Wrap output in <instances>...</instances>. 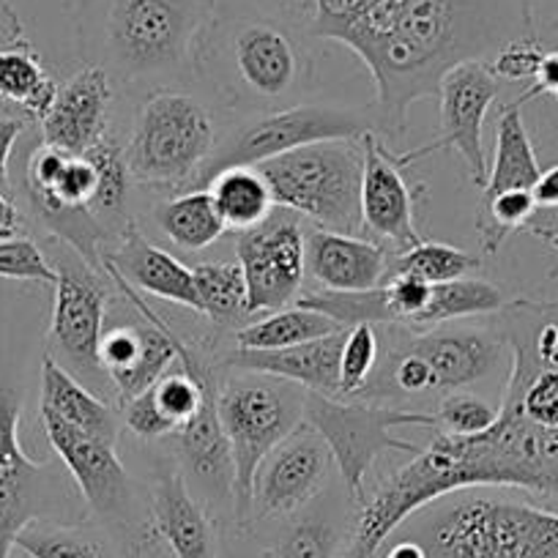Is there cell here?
<instances>
[{
	"instance_id": "83f0119b",
	"label": "cell",
	"mask_w": 558,
	"mask_h": 558,
	"mask_svg": "<svg viewBox=\"0 0 558 558\" xmlns=\"http://www.w3.org/2000/svg\"><path fill=\"white\" fill-rule=\"evenodd\" d=\"M542 168L536 159L534 143L523 121V101L514 99L501 110L496 126V157L487 168V181L482 186V201L514 190H534Z\"/></svg>"
},
{
	"instance_id": "f6af8a7d",
	"label": "cell",
	"mask_w": 558,
	"mask_h": 558,
	"mask_svg": "<svg viewBox=\"0 0 558 558\" xmlns=\"http://www.w3.org/2000/svg\"><path fill=\"white\" fill-rule=\"evenodd\" d=\"M386 542H391V545L380 547L375 558H427L425 550L413 539H405V536H389Z\"/></svg>"
},
{
	"instance_id": "836d02e7",
	"label": "cell",
	"mask_w": 558,
	"mask_h": 558,
	"mask_svg": "<svg viewBox=\"0 0 558 558\" xmlns=\"http://www.w3.org/2000/svg\"><path fill=\"white\" fill-rule=\"evenodd\" d=\"M480 266L482 260L476 255H471V252L458 250L452 244H441V241L422 239L418 244L391 255L389 277L408 274V277L425 279L430 286H441V282H452V279L471 277Z\"/></svg>"
},
{
	"instance_id": "cb8c5ba5",
	"label": "cell",
	"mask_w": 558,
	"mask_h": 558,
	"mask_svg": "<svg viewBox=\"0 0 558 558\" xmlns=\"http://www.w3.org/2000/svg\"><path fill=\"white\" fill-rule=\"evenodd\" d=\"M353 523L331 498L318 496L296 514L271 520V531L263 539L266 558H340Z\"/></svg>"
},
{
	"instance_id": "7a4b0ae2",
	"label": "cell",
	"mask_w": 558,
	"mask_h": 558,
	"mask_svg": "<svg viewBox=\"0 0 558 558\" xmlns=\"http://www.w3.org/2000/svg\"><path fill=\"white\" fill-rule=\"evenodd\" d=\"M509 375L496 425L458 438L465 487H509L558 501V296L501 310Z\"/></svg>"
},
{
	"instance_id": "30bf717a",
	"label": "cell",
	"mask_w": 558,
	"mask_h": 558,
	"mask_svg": "<svg viewBox=\"0 0 558 558\" xmlns=\"http://www.w3.org/2000/svg\"><path fill=\"white\" fill-rule=\"evenodd\" d=\"M50 263L56 268V286H52L56 302H52L45 353L90 391L105 400H116V389L101 369L99 359L107 313L116 302L112 291L116 286L107 271L90 266L63 241H58Z\"/></svg>"
},
{
	"instance_id": "4fadbf2b",
	"label": "cell",
	"mask_w": 558,
	"mask_h": 558,
	"mask_svg": "<svg viewBox=\"0 0 558 558\" xmlns=\"http://www.w3.org/2000/svg\"><path fill=\"white\" fill-rule=\"evenodd\" d=\"M112 286L123 299L137 310V318L118 320L107 313L105 335H101V369L116 389V402L123 405L132 397L151 389L173 364L179 362V335L162 313L146 302V296L134 291L126 279L105 268Z\"/></svg>"
},
{
	"instance_id": "d4e9b609",
	"label": "cell",
	"mask_w": 558,
	"mask_h": 558,
	"mask_svg": "<svg viewBox=\"0 0 558 558\" xmlns=\"http://www.w3.org/2000/svg\"><path fill=\"white\" fill-rule=\"evenodd\" d=\"M39 411L52 413L66 425L118 447L123 425L121 413L105 397H99L88 386L80 384L74 375H69L61 364L52 362L47 353L41 356L39 367Z\"/></svg>"
},
{
	"instance_id": "ee69618b",
	"label": "cell",
	"mask_w": 558,
	"mask_h": 558,
	"mask_svg": "<svg viewBox=\"0 0 558 558\" xmlns=\"http://www.w3.org/2000/svg\"><path fill=\"white\" fill-rule=\"evenodd\" d=\"M531 195L539 208H558V165L542 170Z\"/></svg>"
},
{
	"instance_id": "bcb514c9",
	"label": "cell",
	"mask_w": 558,
	"mask_h": 558,
	"mask_svg": "<svg viewBox=\"0 0 558 558\" xmlns=\"http://www.w3.org/2000/svg\"><path fill=\"white\" fill-rule=\"evenodd\" d=\"M132 558H173V556H170L168 547L162 545V539L157 536V531L151 529V534L143 536V539L132 547Z\"/></svg>"
},
{
	"instance_id": "b9f144b4",
	"label": "cell",
	"mask_w": 558,
	"mask_h": 558,
	"mask_svg": "<svg viewBox=\"0 0 558 558\" xmlns=\"http://www.w3.org/2000/svg\"><path fill=\"white\" fill-rule=\"evenodd\" d=\"M523 233L534 235V239L545 241L547 246L558 250V208H539L531 214L529 222L523 225Z\"/></svg>"
},
{
	"instance_id": "2e32d148",
	"label": "cell",
	"mask_w": 558,
	"mask_h": 558,
	"mask_svg": "<svg viewBox=\"0 0 558 558\" xmlns=\"http://www.w3.org/2000/svg\"><path fill=\"white\" fill-rule=\"evenodd\" d=\"M501 94V80L490 72L487 61H469L449 69L438 85V101H441V137L422 148L400 154V162L411 165L441 148H452L463 157L469 168L471 184L485 186L487 181V157L482 148V126L493 101Z\"/></svg>"
},
{
	"instance_id": "f546056e",
	"label": "cell",
	"mask_w": 558,
	"mask_h": 558,
	"mask_svg": "<svg viewBox=\"0 0 558 558\" xmlns=\"http://www.w3.org/2000/svg\"><path fill=\"white\" fill-rule=\"evenodd\" d=\"M154 219L162 233L186 252H201L217 244L228 230L208 190L175 192L154 208Z\"/></svg>"
},
{
	"instance_id": "5bb4252c",
	"label": "cell",
	"mask_w": 558,
	"mask_h": 558,
	"mask_svg": "<svg viewBox=\"0 0 558 558\" xmlns=\"http://www.w3.org/2000/svg\"><path fill=\"white\" fill-rule=\"evenodd\" d=\"M302 217L291 211H274L260 225L241 230L235 239V260L244 271L246 307L252 315L277 313L302 296L304 274Z\"/></svg>"
},
{
	"instance_id": "6da1fadb",
	"label": "cell",
	"mask_w": 558,
	"mask_h": 558,
	"mask_svg": "<svg viewBox=\"0 0 558 558\" xmlns=\"http://www.w3.org/2000/svg\"><path fill=\"white\" fill-rule=\"evenodd\" d=\"M307 34L362 58L375 83V132L405 134L408 110L444 74L539 36L531 0H304Z\"/></svg>"
},
{
	"instance_id": "3957f363",
	"label": "cell",
	"mask_w": 558,
	"mask_h": 558,
	"mask_svg": "<svg viewBox=\"0 0 558 558\" xmlns=\"http://www.w3.org/2000/svg\"><path fill=\"white\" fill-rule=\"evenodd\" d=\"M214 14V0H80V56L123 88H173L195 77Z\"/></svg>"
},
{
	"instance_id": "1f68e13d",
	"label": "cell",
	"mask_w": 558,
	"mask_h": 558,
	"mask_svg": "<svg viewBox=\"0 0 558 558\" xmlns=\"http://www.w3.org/2000/svg\"><path fill=\"white\" fill-rule=\"evenodd\" d=\"M509 304L507 293L482 277H460L452 282L433 286L430 304L418 315L416 326L411 331H427L436 326L449 324V320L476 318V315H496Z\"/></svg>"
},
{
	"instance_id": "8d00e7d4",
	"label": "cell",
	"mask_w": 558,
	"mask_h": 558,
	"mask_svg": "<svg viewBox=\"0 0 558 558\" xmlns=\"http://www.w3.org/2000/svg\"><path fill=\"white\" fill-rule=\"evenodd\" d=\"M380 356L378 326H353L345 329V342L340 353V400H351L359 395L367 378L373 375Z\"/></svg>"
},
{
	"instance_id": "9c48e42d",
	"label": "cell",
	"mask_w": 558,
	"mask_h": 558,
	"mask_svg": "<svg viewBox=\"0 0 558 558\" xmlns=\"http://www.w3.org/2000/svg\"><path fill=\"white\" fill-rule=\"evenodd\" d=\"M304 422L324 436L335 454V465L340 471L342 490L348 493L353 507L367 498V482L375 463L384 454L408 452L413 454L422 447L400 436V430L427 427L438 430L436 413L413 411V408L384 405L367 400H337L307 391Z\"/></svg>"
},
{
	"instance_id": "ac0fdd59",
	"label": "cell",
	"mask_w": 558,
	"mask_h": 558,
	"mask_svg": "<svg viewBox=\"0 0 558 558\" xmlns=\"http://www.w3.org/2000/svg\"><path fill=\"white\" fill-rule=\"evenodd\" d=\"M148 518L173 558H219L222 531L211 509L192 493L184 471L173 458L154 465L148 490Z\"/></svg>"
},
{
	"instance_id": "7402d4cb",
	"label": "cell",
	"mask_w": 558,
	"mask_h": 558,
	"mask_svg": "<svg viewBox=\"0 0 558 558\" xmlns=\"http://www.w3.org/2000/svg\"><path fill=\"white\" fill-rule=\"evenodd\" d=\"M304 263L324 291H373L389 279L391 252L373 239L315 228L304 235Z\"/></svg>"
},
{
	"instance_id": "52a82bcc",
	"label": "cell",
	"mask_w": 558,
	"mask_h": 558,
	"mask_svg": "<svg viewBox=\"0 0 558 558\" xmlns=\"http://www.w3.org/2000/svg\"><path fill=\"white\" fill-rule=\"evenodd\" d=\"M222 129L201 96L181 88L151 90L123 146L134 184L186 192L206 168Z\"/></svg>"
},
{
	"instance_id": "60d3db41",
	"label": "cell",
	"mask_w": 558,
	"mask_h": 558,
	"mask_svg": "<svg viewBox=\"0 0 558 558\" xmlns=\"http://www.w3.org/2000/svg\"><path fill=\"white\" fill-rule=\"evenodd\" d=\"M556 88H558V50H547L545 58H542L539 72H536L534 83H531L529 88L518 96V99L525 105V101L536 99V96L553 94Z\"/></svg>"
},
{
	"instance_id": "8fae6325",
	"label": "cell",
	"mask_w": 558,
	"mask_h": 558,
	"mask_svg": "<svg viewBox=\"0 0 558 558\" xmlns=\"http://www.w3.org/2000/svg\"><path fill=\"white\" fill-rule=\"evenodd\" d=\"M367 132H375L373 112L345 105L299 101L282 110L241 116L235 126L222 132L211 159L197 173L190 190H208V184L228 168H257L293 148L326 143V140H362Z\"/></svg>"
},
{
	"instance_id": "44dd1931",
	"label": "cell",
	"mask_w": 558,
	"mask_h": 558,
	"mask_svg": "<svg viewBox=\"0 0 558 558\" xmlns=\"http://www.w3.org/2000/svg\"><path fill=\"white\" fill-rule=\"evenodd\" d=\"M101 266L126 279L129 286L143 293V296L162 299V302L201 315L195 271L184 266L179 257L151 244L134 222L101 255Z\"/></svg>"
},
{
	"instance_id": "ab89813d",
	"label": "cell",
	"mask_w": 558,
	"mask_h": 558,
	"mask_svg": "<svg viewBox=\"0 0 558 558\" xmlns=\"http://www.w3.org/2000/svg\"><path fill=\"white\" fill-rule=\"evenodd\" d=\"M28 121L14 116H0V192L12 197V179H9V159H12L17 140L23 137Z\"/></svg>"
},
{
	"instance_id": "ba28073f",
	"label": "cell",
	"mask_w": 558,
	"mask_h": 558,
	"mask_svg": "<svg viewBox=\"0 0 558 558\" xmlns=\"http://www.w3.org/2000/svg\"><path fill=\"white\" fill-rule=\"evenodd\" d=\"M277 208L315 228L362 235V140H326L257 165Z\"/></svg>"
},
{
	"instance_id": "603a6c76",
	"label": "cell",
	"mask_w": 558,
	"mask_h": 558,
	"mask_svg": "<svg viewBox=\"0 0 558 558\" xmlns=\"http://www.w3.org/2000/svg\"><path fill=\"white\" fill-rule=\"evenodd\" d=\"M345 342V329L320 340L302 342L279 351H244V348H225L219 362L228 369H246V373H266L286 378L291 384L304 386L307 391L340 400V353Z\"/></svg>"
},
{
	"instance_id": "e575fe53",
	"label": "cell",
	"mask_w": 558,
	"mask_h": 558,
	"mask_svg": "<svg viewBox=\"0 0 558 558\" xmlns=\"http://www.w3.org/2000/svg\"><path fill=\"white\" fill-rule=\"evenodd\" d=\"M536 211L534 195L529 190L504 192V195L480 201V214H476V233H480L482 255L493 257L504 246V241L512 233L523 230L531 214Z\"/></svg>"
},
{
	"instance_id": "277c9868",
	"label": "cell",
	"mask_w": 558,
	"mask_h": 558,
	"mask_svg": "<svg viewBox=\"0 0 558 558\" xmlns=\"http://www.w3.org/2000/svg\"><path fill=\"white\" fill-rule=\"evenodd\" d=\"M307 28L263 12H217L197 45L195 80L239 116L299 105L318 80Z\"/></svg>"
},
{
	"instance_id": "d6986e66",
	"label": "cell",
	"mask_w": 558,
	"mask_h": 558,
	"mask_svg": "<svg viewBox=\"0 0 558 558\" xmlns=\"http://www.w3.org/2000/svg\"><path fill=\"white\" fill-rule=\"evenodd\" d=\"M116 83L99 66L83 63L58 85L56 101L41 118V143L72 157H83L110 134Z\"/></svg>"
},
{
	"instance_id": "9a60e30c",
	"label": "cell",
	"mask_w": 558,
	"mask_h": 558,
	"mask_svg": "<svg viewBox=\"0 0 558 558\" xmlns=\"http://www.w3.org/2000/svg\"><path fill=\"white\" fill-rule=\"evenodd\" d=\"M335 454L307 422L266 454L252 487V529L296 514L324 496L335 476Z\"/></svg>"
},
{
	"instance_id": "4dcf8cb0",
	"label": "cell",
	"mask_w": 558,
	"mask_h": 558,
	"mask_svg": "<svg viewBox=\"0 0 558 558\" xmlns=\"http://www.w3.org/2000/svg\"><path fill=\"white\" fill-rule=\"evenodd\" d=\"M201 296V315L217 331L241 329L252 320L246 307V282L239 260H208L192 268Z\"/></svg>"
},
{
	"instance_id": "f35d334b",
	"label": "cell",
	"mask_w": 558,
	"mask_h": 558,
	"mask_svg": "<svg viewBox=\"0 0 558 558\" xmlns=\"http://www.w3.org/2000/svg\"><path fill=\"white\" fill-rule=\"evenodd\" d=\"M545 52L547 47L542 45L539 36H531V39H518L504 45L501 50L487 61V66H490V72L496 74L501 83H534Z\"/></svg>"
},
{
	"instance_id": "d6a6232c",
	"label": "cell",
	"mask_w": 558,
	"mask_h": 558,
	"mask_svg": "<svg viewBox=\"0 0 558 558\" xmlns=\"http://www.w3.org/2000/svg\"><path fill=\"white\" fill-rule=\"evenodd\" d=\"M219 217L233 230H250L277 208L271 190L257 168H228L208 184Z\"/></svg>"
},
{
	"instance_id": "c3c4849f",
	"label": "cell",
	"mask_w": 558,
	"mask_h": 558,
	"mask_svg": "<svg viewBox=\"0 0 558 558\" xmlns=\"http://www.w3.org/2000/svg\"><path fill=\"white\" fill-rule=\"evenodd\" d=\"M550 31H556V34H558V14H556V20L550 23Z\"/></svg>"
},
{
	"instance_id": "8992f818",
	"label": "cell",
	"mask_w": 558,
	"mask_h": 558,
	"mask_svg": "<svg viewBox=\"0 0 558 558\" xmlns=\"http://www.w3.org/2000/svg\"><path fill=\"white\" fill-rule=\"evenodd\" d=\"M307 389L266 373L225 367L219 378L217 411L235 465L233 523L252 529V487L266 454L304 425Z\"/></svg>"
},
{
	"instance_id": "74e56055",
	"label": "cell",
	"mask_w": 558,
	"mask_h": 558,
	"mask_svg": "<svg viewBox=\"0 0 558 558\" xmlns=\"http://www.w3.org/2000/svg\"><path fill=\"white\" fill-rule=\"evenodd\" d=\"M0 279L36 282V286H56V268L47 252L25 235L0 239Z\"/></svg>"
},
{
	"instance_id": "7dc6e473",
	"label": "cell",
	"mask_w": 558,
	"mask_h": 558,
	"mask_svg": "<svg viewBox=\"0 0 558 558\" xmlns=\"http://www.w3.org/2000/svg\"><path fill=\"white\" fill-rule=\"evenodd\" d=\"M20 222H23V217L17 211V203L0 192V230L3 233H20Z\"/></svg>"
},
{
	"instance_id": "f1b7e54d",
	"label": "cell",
	"mask_w": 558,
	"mask_h": 558,
	"mask_svg": "<svg viewBox=\"0 0 558 558\" xmlns=\"http://www.w3.org/2000/svg\"><path fill=\"white\" fill-rule=\"evenodd\" d=\"M342 331L337 320L318 310H307L302 304H291L286 310L268 313L266 318L250 320L246 326L233 331V345L244 351H279V348H293L302 342L320 340Z\"/></svg>"
},
{
	"instance_id": "681fc988",
	"label": "cell",
	"mask_w": 558,
	"mask_h": 558,
	"mask_svg": "<svg viewBox=\"0 0 558 558\" xmlns=\"http://www.w3.org/2000/svg\"><path fill=\"white\" fill-rule=\"evenodd\" d=\"M553 96H556V101H558V88H556V90H553Z\"/></svg>"
},
{
	"instance_id": "e0dca14e",
	"label": "cell",
	"mask_w": 558,
	"mask_h": 558,
	"mask_svg": "<svg viewBox=\"0 0 558 558\" xmlns=\"http://www.w3.org/2000/svg\"><path fill=\"white\" fill-rule=\"evenodd\" d=\"M405 345L427 362L436 378L438 395L471 389L490 378L509 356L507 337L498 326H452L444 324L427 331L402 329Z\"/></svg>"
},
{
	"instance_id": "d590c367",
	"label": "cell",
	"mask_w": 558,
	"mask_h": 558,
	"mask_svg": "<svg viewBox=\"0 0 558 558\" xmlns=\"http://www.w3.org/2000/svg\"><path fill=\"white\" fill-rule=\"evenodd\" d=\"M433 413H436L438 430L460 438L482 436V433H487L496 425L498 418V408L490 405L485 397H480L476 391L469 389H458L444 395Z\"/></svg>"
},
{
	"instance_id": "7bdbcfd3",
	"label": "cell",
	"mask_w": 558,
	"mask_h": 558,
	"mask_svg": "<svg viewBox=\"0 0 558 558\" xmlns=\"http://www.w3.org/2000/svg\"><path fill=\"white\" fill-rule=\"evenodd\" d=\"M225 534H228V539H225L219 558H266L263 545L255 547L252 531H241L235 525H230V531H225Z\"/></svg>"
},
{
	"instance_id": "7c38bea8",
	"label": "cell",
	"mask_w": 558,
	"mask_h": 558,
	"mask_svg": "<svg viewBox=\"0 0 558 558\" xmlns=\"http://www.w3.org/2000/svg\"><path fill=\"white\" fill-rule=\"evenodd\" d=\"M23 391L0 375V558H12L17 536L34 520L61 518L63 485L50 463L31 458L20 444Z\"/></svg>"
},
{
	"instance_id": "484cf974",
	"label": "cell",
	"mask_w": 558,
	"mask_h": 558,
	"mask_svg": "<svg viewBox=\"0 0 558 558\" xmlns=\"http://www.w3.org/2000/svg\"><path fill=\"white\" fill-rule=\"evenodd\" d=\"M25 558H132V547L99 520H34L17 536Z\"/></svg>"
},
{
	"instance_id": "ffe728a7",
	"label": "cell",
	"mask_w": 558,
	"mask_h": 558,
	"mask_svg": "<svg viewBox=\"0 0 558 558\" xmlns=\"http://www.w3.org/2000/svg\"><path fill=\"white\" fill-rule=\"evenodd\" d=\"M364 175H362V225L364 233L373 235L386 250L397 252L418 244L416 222H413V190L405 181V165L397 154L386 148L375 132L362 137Z\"/></svg>"
},
{
	"instance_id": "4316f807",
	"label": "cell",
	"mask_w": 558,
	"mask_h": 558,
	"mask_svg": "<svg viewBox=\"0 0 558 558\" xmlns=\"http://www.w3.org/2000/svg\"><path fill=\"white\" fill-rule=\"evenodd\" d=\"M58 83L39 52L23 36V28L0 36V105L23 112V118L39 123L56 101Z\"/></svg>"
},
{
	"instance_id": "5b68a950",
	"label": "cell",
	"mask_w": 558,
	"mask_h": 558,
	"mask_svg": "<svg viewBox=\"0 0 558 558\" xmlns=\"http://www.w3.org/2000/svg\"><path fill=\"white\" fill-rule=\"evenodd\" d=\"M391 536L413 539L427 558H558V512L469 487L418 509Z\"/></svg>"
}]
</instances>
